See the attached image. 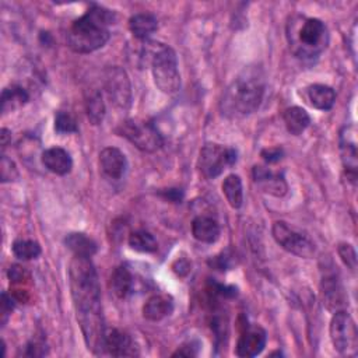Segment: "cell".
<instances>
[{"label": "cell", "instance_id": "cell-15", "mask_svg": "<svg viewBox=\"0 0 358 358\" xmlns=\"http://www.w3.org/2000/svg\"><path fill=\"white\" fill-rule=\"evenodd\" d=\"M100 165L107 176L112 179H120L126 172L127 161L119 149L107 147L100 153Z\"/></svg>", "mask_w": 358, "mask_h": 358}, {"label": "cell", "instance_id": "cell-9", "mask_svg": "<svg viewBox=\"0 0 358 358\" xmlns=\"http://www.w3.org/2000/svg\"><path fill=\"white\" fill-rule=\"evenodd\" d=\"M272 234L283 249L295 256L309 259L315 255V245H313V242L308 237L291 229L284 221H276L273 224Z\"/></svg>", "mask_w": 358, "mask_h": 358}, {"label": "cell", "instance_id": "cell-17", "mask_svg": "<svg viewBox=\"0 0 358 358\" xmlns=\"http://www.w3.org/2000/svg\"><path fill=\"white\" fill-rule=\"evenodd\" d=\"M173 310V301L168 295H153L143 306V317L149 321L158 322L169 317Z\"/></svg>", "mask_w": 358, "mask_h": 358}, {"label": "cell", "instance_id": "cell-24", "mask_svg": "<svg viewBox=\"0 0 358 358\" xmlns=\"http://www.w3.org/2000/svg\"><path fill=\"white\" fill-rule=\"evenodd\" d=\"M284 123L287 130L294 134V136H299V134L309 126L310 118L308 112L299 107H291L286 109L283 115Z\"/></svg>", "mask_w": 358, "mask_h": 358}, {"label": "cell", "instance_id": "cell-39", "mask_svg": "<svg viewBox=\"0 0 358 358\" xmlns=\"http://www.w3.org/2000/svg\"><path fill=\"white\" fill-rule=\"evenodd\" d=\"M45 352V348H43V346L42 344H39V343H31V344H28V347H27V355H30V357H41V355H43Z\"/></svg>", "mask_w": 358, "mask_h": 358}, {"label": "cell", "instance_id": "cell-37", "mask_svg": "<svg viewBox=\"0 0 358 358\" xmlns=\"http://www.w3.org/2000/svg\"><path fill=\"white\" fill-rule=\"evenodd\" d=\"M195 357V355H198V347H195L193 346V343H189V344H185V346H182L181 348H178L173 354H172V357Z\"/></svg>", "mask_w": 358, "mask_h": 358}, {"label": "cell", "instance_id": "cell-27", "mask_svg": "<svg viewBox=\"0 0 358 358\" xmlns=\"http://www.w3.org/2000/svg\"><path fill=\"white\" fill-rule=\"evenodd\" d=\"M87 116L93 125H100L105 116V104L98 92H92L85 98Z\"/></svg>", "mask_w": 358, "mask_h": 358}, {"label": "cell", "instance_id": "cell-5", "mask_svg": "<svg viewBox=\"0 0 358 358\" xmlns=\"http://www.w3.org/2000/svg\"><path fill=\"white\" fill-rule=\"evenodd\" d=\"M151 70L156 85L165 94L176 93L181 87V76L178 70V59L168 45L157 42L151 56Z\"/></svg>", "mask_w": 358, "mask_h": 358}, {"label": "cell", "instance_id": "cell-34", "mask_svg": "<svg viewBox=\"0 0 358 358\" xmlns=\"http://www.w3.org/2000/svg\"><path fill=\"white\" fill-rule=\"evenodd\" d=\"M262 158L267 162V164H275V162H279L283 156H284V151L282 147H271V149H264L262 150L260 153Z\"/></svg>", "mask_w": 358, "mask_h": 358}, {"label": "cell", "instance_id": "cell-33", "mask_svg": "<svg viewBox=\"0 0 358 358\" xmlns=\"http://www.w3.org/2000/svg\"><path fill=\"white\" fill-rule=\"evenodd\" d=\"M14 297L9 295L8 293L2 294V302H0V313H2V324L5 325L10 317V313L14 308Z\"/></svg>", "mask_w": 358, "mask_h": 358}, {"label": "cell", "instance_id": "cell-8", "mask_svg": "<svg viewBox=\"0 0 358 358\" xmlns=\"http://www.w3.org/2000/svg\"><path fill=\"white\" fill-rule=\"evenodd\" d=\"M357 326L346 310H336L330 322V339L335 348L344 355L357 352Z\"/></svg>", "mask_w": 358, "mask_h": 358}, {"label": "cell", "instance_id": "cell-31", "mask_svg": "<svg viewBox=\"0 0 358 358\" xmlns=\"http://www.w3.org/2000/svg\"><path fill=\"white\" fill-rule=\"evenodd\" d=\"M339 256L341 257L343 263L350 268V271H355L357 268V253L354 248L350 244H340L337 248Z\"/></svg>", "mask_w": 358, "mask_h": 358}, {"label": "cell", "instance_id": "cell-6", "mask_svg": "<svg viewBox=\"0 0 358 358\" xmlns=\"http://www.w3.org/2000/svg\"><path fill=\"white\" fill-rule=\"evenodd\" d=\"M116 133L145 153H156L164 145L157 127L153 123L140 119H127L122 122L118 126Z\"/></svg>", "mask_w": 358, "mask_h": 358}, {"label": "cell", "instance_id": "cell-36", "mask_svg": "<svg viewBox=\"0 0 358 358\" xmlns=\"http://www.w3.org/2000/svg\"><path fill=\"white\" fill-rule=\"evenodd\" d=\"M172 268H173V272H175L176 275L185 276V275H188L189 271H191V263H189L188 260H185V259H178V260L173 263Z\"/></svg>", "mask_w": 358, "mask_h": 358}, {"label": "cell", "instance_id": "cell-23", "mask_svg": "<svg viewBox=\"0 0 358 358\" xmlns=\"http://www.w3.org/2000/svg\"><path fill=\"white\" fill-rule=\"evenodd\" d=\"M322 293H324V298L326 302V306L330 310H339L340 306H343L344 304V298H343V288L339 283V280L336 279V276H325L322 280Z\"/></svg>", "mask_w": 358, "mask_h": 358}, {"label": "cell", "instance_id": "cell-29", "mask_svg": "<svg viewBox=\"0 0 358 358\" xmlns=\"http://www.w3.org/2000/svg\"><path fill=\"white\" fill-rule=\"evenodd\" d=\"M13 253L16 257L21 260H31L36 259L41 255V246L38 242L31 240H17L13 246Z\"/></svg>", "mask_w": 358, "mask_h": 358}, {"label": "cell", "instance_id": "cell-38", "mask_svg": "<svg viewBox=\"0 0 358 358\" xmlns=\"http://www.w3.org/2000/svg\"><path fill=\"white\" fill-rule=\"evenodd\" d=\"M161 196H164V198H165L167 200H169V202L176 203V202H181V199H182V192L178 191V189H167V191L161 192Z\"/></svg>", "mask_w": 358, "mask_h": 358}, {"label": "cell", "instance_id": "cell-40", "mask_svg": "<svg viewBox=\"0 0 358 358\" xmlns=\"http://www.w3.org/2000/svg\"><path fill=\"white\" fill-rule=\"evenodd\" d=\"M0 139H2V149H6L9 142L12 140V133L3 127L2 130H0Z\"/></svg>", "mask_w": 358, "mask_h": 358}, {"label": "cell", "instance_id": "cell-22", "mask_svg": "<svg viewBox=\"0 0 358 358\" xmlns=\"http://www.w3.org/2000/svg\"><path fill=\"white\" fill-rule=\"evenodd\" d=\"M157 27H158V21L150 13L136 14L129 20V30L134 36L142 41L147 39L157 30Z\"/></svg>", "mask_w": 358, "mask_h": 358}, {"label": "cell", "instance_id": "cell-32", "mask_svg": "<svg viewBox=\"0 0 358 358\" xmlns=\"http://www.w3.org/2000/svg\"><path fill=\"white\" fill-rule=\"evenodd\" d=\"M0 172H2V182H12L19 178V171L16 168V164L12 160H9L6 156L2 157Z\"/></svg>", "mask_w": 358, "mask_h": 358}, {"label": "cell", "instance_id": "cell-14", "mask_svg": "<svg viewBox=\"0 0 358 358\" xmlns=\"http://www.w3.org/2000/svg\"><path fill=\"white\" fill-rule=\"evenodd\" d=\"M104 350L114 357H127L138 354L136 347H133L130 336L119 329L105 330Z\"/></svg>", "mask_w": 358, "mask_h": 358}, {"label": "cell", "instance_id": "cell-21", "mask_svg": "<svg viewBox=\"0 0 358 358\" xmlns=\"http://www.w3.org/2000/svg\"><path fill=\"white\" fill-rule=\"evenodd\" d=\"M30 100L28 93L20 85L12 84L6 87L2 93V112L8 114L24 107Z\"/></svg>", "mask_w": 358, "mask_h": 358}, {"label": "cell", "instance_id": "cell-13", "mask_svg": "<svg viewBox=\"0 0 358 358\" xmlns=\"http://www.w3.org/2000/svg\"><path fill=\"white\" fill-rule=\"evenodd\" d=\"M253 178H255L256 184L263 189V192H266L268 195L282 198L288 191L287 182L284 181L283 175L275 173L264 167H260V165L253 167Z\"/></svg>", "mask_w": 358, "mask_h": 358}, {"label": "cell", "instance_id": "cell-28", "mask_svg": "<svg viewBox=\"0 0 358 358\" xmlns=\"http://www.w3.org/2000/svg\"><path fill=\"white\" fill-rule=\"evenodd\" d=\"M129 245L131 246V249L138 251V252H143V253H151V252L157 251L156 238L145 230L131 233L129 235Z\"/></svg>", "mask_w": 358, "mask_h": 358}, {"label": "cell", "instance_id": "cell-4", "mask_svg": "<svg viewBox=\"0 0 358 358\" xmlns=\"http://www.w3.org/2000/svg\"><path fill=\"white\" fill-rule=\"evenodd\" d=\"M287 39L291 52L299 59L318 58L328 47L329 34L319 19L293 16L287 23Z\"/></svg>", "mask_w": 358, "mask_h": 358}, {"label": "cell", "instance_id": "cell-20", "mask_svg": "<svg viewBox=\"0 0 358 358\" xmlns=\"http://www.w3.org/2000/svg\"><path fill=\"white\" fill-rule=\"evenodd\" d=\"M65 244L74 253V256H83V257L92 259V256H94L97 252V244L94 242V240H92L81 233L69 234L65 238Z\"/></svg>", "mask_w": 358, "mask_h": 358}, {"label": "cell", "instance_id": "cell-10", "mask_svg": "<svg viewBox=\"0 0 358 358\" xmlns=\"http://www.w3.org/2000/svg\"><path fill=\"white\" fill-rule=\"evenodd\" d=\"M104 88L111 104L127 109L131 104V87L127 73L122 67H108L104 73Z\"/></svg>", "mask_w": 358, "mask_h": 358}, {"label": "cell", "instance_id": "cell-2", "mask_svg": "<svg viewBox=\"0 0 358 358\" xmlns=\"http://www.w3.org/2000/svg\"><path fill=\"white\" fill-rule=\"evenodd\" d=\"M266 88L264 73L259 66L245 67L227 87L221 98V112L227 118H244L262 104Z\"/></svg>", "mask_w": 358, "mask_h": 358}, {"label": "cell", "instance_id": "cell-16", "mask_svg": "<svg viewBox=\"0 0 358 358\" xmlns=\"http://www.w3.org/2000/svg\"><path fill=\"white\" fill-rule=\"evenodd\" d=\"M42 164L48 171L56 175H66L72 171L73 161L70 154L61 147H51L42 154Z\"/></svg>", "mask_w": 358, "mask_h": 358}, {"label": "cell", "instance_id": "cell-35", "mask_svg": "<svg viewBox=\"0 0 358 358\" xmlns=\"http://www.w3.org/2000/svg\"><path fill=\"white\" fill-rule=\"evenodd\" d=\"M28 272L25 271V268L23 266H19V264H14L10 267L9 271V279L12 283H23L24 280H28Z\"/></svg>", "mask_w": 358, "mask_h": 358}, {"label": "cell", "instance_id": "cell-11", "mask_svg": "<svg viewBox=\"0 0 358 358\" xmlns=\"http://www.w3.org/2000/svg\"><path fill=\"white\" fill-rule=\"evenodd\" d=\"M266 332L264 329H262L260 326H245V329L242 330L238 343H237V348H235V354L241 358H252L256 357L257 354H260L266 346Z\"/></svg>", "mask_w": 358, "mask_h": 358}, {"label": "cell", "instance_id": "cell-30", "mask_svg": "<svg viewBox=\"0 0 358 358\" xmlns=\"http://www.w3.org/2000/svg\"><path fill=\"white\" fill-rule=\"evenodd\" d=\"M77 122L76 119L67 112H59L55 118V130L62 134L76 133L77 131Z\"/></svg>", "mask_w": 358, "mask_h": 358}, {"label": "cell", "instance_id": "cell-1", "mask_svg": "<svg viewBox=\"0 0 358 358\" xmlns=\"http://www.w3.org/2000/svg\"><path fill=\"white\" fill-rule=\"evenodd\" d=\"M69 279L84 340L88 350L100 354L104 350L105 328L101 312L100 283L92 259L74 256L69 266Z\"/></svg>", "mask_w": 358, "mask_h": 358}, {"label": "cell", "instance_id": "cell-18", "mask_svg": "<svg viewBox=\"0 0 358 358\" xmlns=\"http://www.w3.org/2000/svg\"><path fill=\"white\" fill-rule=\"evenodd\" d=\"M192 234L199 242L213 244L220 237V226L214 218L199 215L192 222Z\"/></svg>", "mask_w": 358, "mask_h": 358}, {"label": "cell", "instance_id": "cell-12", "mask_svg": "<svg viewBox=\"0 0 358 358\" xmlns=\"http://www.w3.org/2000/svg\"><path fill=\"white\" fill-rule=\"evenodd\" d=\"M340 154L343 165L347 173L351 176V181H355L357 176V139H355V126H346L340 131Z\"/></svg>", "mask_w": 358, "mask_h": 358}, {"label": "cell", "instance_id": "cell-25", "mask_svg": "<svg viewBox=\"0 0 358 358\" xmlns=\"http://www.w3.org/2000/svg\"><path fill=\"white\" fill-rule=\"evenodd\" d=\"M111 291L118 297V298H125L129 295L133 287V276L129 272V268L125 266L116 267L109 282Z\"/></svg>", "mask_w": 358, "mask_h": 358}, {"label": "cell", "instance_id": "cell-7", "mask_svg": "<svg viewBox=\"0 0 358 358\" xmlns=\"http://www.w3.org/2000/svg\"><path fill=\"white\" fill-rule=\"evenodd\" d=\"M237 161V151L234 149L224 147L220 145H206L199 157V169L207 179L215 178L234 165Z\"/></svg>", "mask_w": 358, "mask_h": 358}, {"label": "cell", "instance_id": "cell-3", "mask_svg": "<svg viewBox=\"0 0 358 358\" xmlns=\"http://www.w3.org/2000/svg\"><path fill=\"white\" fill-rule=\"evenodd\" d=\"M115 14L104 8L94 6L73 23L67 34L69 48L77 54L94 52L109 41V30Z\"/></svg>", "mask_w": 358, "mask_h": 358}, {"label": "cell", "instance_id": "cell-26", "mask_svg": "<svg viewBox=\"0 0 358 358\" xmlns=\"http://www.w3.org/2000/svg\"><path fill=\"white\" fill-rule=\"evenodd\" d=\"M222 193L226 195V199L233 209H240L244 203V189L241 178L235 173L229 175L222 182Z\"/></svg>", "mask_w": 358, "mask_h": 358}, {"label": "cell", "instance_id": "cell-19", "mask_svg": "<svg viewBox=\"0 0 358 358\" xmlns=\"http://www.w3.org/2000/svg\"><path fill=\"white\" fill-rule=\"evenodd\" d=\"M308 98L317 109L329 111L336 101L335 90L325 84H313L308 88Z\"/></svg>", "mask_w": 358, "mask_h": 358}]
</instances>
